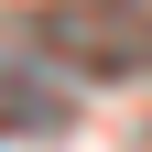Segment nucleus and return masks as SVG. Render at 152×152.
I'll list each match as a JSON object with an SVG mask.
<instances>
[{"mask_svg": "<svg viewBox=\"0 0 152 152\" xmlns=\"http://www.w3.org/2000/svg\"><path fill=\"white\" fill-rule=\"evenodd\" d=\"M109 11H54V44L76 54V65H98V76H120V65H141V33H98Z\"/></svg>", "mask_w": 152, "mask_h": 152, "instance_id": "obj_1", "label": "nucleus"}, {"mask_svg": "<svg viewBox=\"0 0 152 152\" xmlns=\"http://www.w3.org/2000/svg\"><path fill=\"white\" fill-rule=\"evenodd\" d=\"M44 120H54V87L33 65H0V130H44Z\"/></svg>", "mask_w": 152, "mask_h": 152, "instance_id": "obj_2", "label": "nucleus"}]
</instances>
